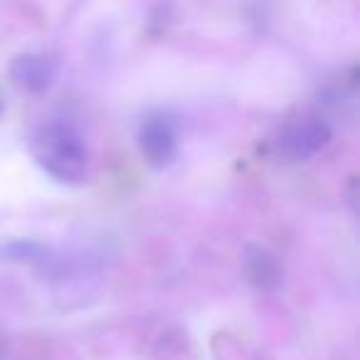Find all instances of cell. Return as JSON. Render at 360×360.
<instances>
[{"instance_id": "6da1fadb", "label": "cell", "mask_w": 360, "mask_h": 360, "mask_svg": "<svg viewBox=\"0 0 360 360\" xmlns=\"http://www.w3.org/2000/svg\"><path fill=\"white\" fill-rule=\"evenodd\" d=\"M30 150L35 163L55 180L82 186L89 178V148L70 124H47L32 134Z\"/></svg>"}, {"instance_id": "7a4b0ae2", "label": "cell", "mask_w": 360, "mask_h": 360, "mask_svg": "<svg viewBox=\"0 0 360 360\" xmlns=\"http://www.w3.org/2000/svg\"><path fill=\"white\" fill-rule=\"evenodd\" d=\"M328 141L330 126L321 116H304L281 129L279 139H276V150L284 160L296 163V160H306L319 153Z\"/></svg>"}, {"instance_id": "3957f363", "label": "cell", "mask_w": 360, "mask_h": 360, "mask_svg": "<svg viewBox=\"0 0 360 360\" xmlns=\"http://www.w3.org/2000/svg\"><path fill=\"white\" fill-rule=\"evenodd\" d=\"M139 148L146 163L153 168H165L178 155V134L170 119L160 114H150L139 126Z\"/></svg>"}, {"instance_id": "277c9868", "label": "cell", "mask_w": 360, "mask_h": 360, "mask_svg": "<svg viewBox=\"0 0 360 360\" xmlns=\"http://www.w3.org/2000/svg\"><path fill=\"white\" fill-rule=\"evenodd\" d=\"M11 77L15 86L30 91V94H40V91L50 89L55 82L57 62L45 52H25V55L13 60Z\"/></svg>"}, {"instance_id": "5b68a950", "label": "cell", "mask_w": 360, "mask_h": 360, "mask_svg": "<svg viewBox=\"0 0 360 360\" xmlns=\"http://www.w3.org/2000/svg\"><path fill=\"white\" fill-rule=\"evenodd\" d=\"M242 269L247 279L259 289H276L281 284V264L269 250L259 245H247L242 252Z\"/></svg>"}, {"instance_id": "8992f818", "label": "cell", "mask_w": 360, "mask_h": 360, "mask_svg": "<svg viewBox=\"0 0 360 360\" xmlns=\"http://www.w3.org/2000/svg\"><path fill=\"white\" fill-rule=\"evenodd\" d=\"M0 259L18 262V264H45L47 262V247L40 242L30 240H15L0 247Z\"/></svg>"}, {"instance_id": "52a82bcc", "label": "cell", "mask_w": 360, "mask_h": 360, "mask_svg": "<svg viewBox=\"0 0 360 360\" xmlns=\"http://www.w3.org/2000/svg\"><path fill=\"white\" fill-rule=\"evenodd\" d=\"M0 360H6V350L0 348Z\"/></svg>"}, {"instance_id": "ba28073f", "label": "cell", "mask_w": 360, "mask_h": 360, "mask_svg": "<svg viewBox=\"0 0 360 360\" xmlns=\"http://www.w3.org/2000/svg\"><path fill=\"white\" fill-rule=\"evenodd\" d=\"M0 111H3V106H0Z\"/></svg>"}]
</instances>
